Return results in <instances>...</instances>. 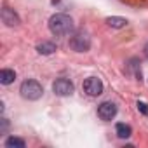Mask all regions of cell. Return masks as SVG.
<instances>
[{"mask_svg": "<svg viewBox=\"0 0 148 148\" xmlns=\"http://www.w3.org/2000/svg\"><path fill=\"white\" fill-rule=\"evenodd\" d=\"M37 51H38L40 54H44V56H49V54L56 52L58 47H56V44H52V42H40V44L37 45Z\"/></svg>", "mask_w": 148, "mask_h": 148, "instance_id": "30bf717a", "label": "cell"}, {"mask_svg": "<svg viewBox=\"0 0 148 148\" xmlns=\"http://www.w3.org/2000/svg\"><path fill=\"white\" fill-rule=\"evenodd\" d=\"M117 115V106L110 101H105L98 106V117L101 120H112L113 117Z\"/></svg>", "mask_w": 148, "mask_h": 148, "instance_id": "8992f818", "label": "cell"}, {"mask_svg": "<svg viewBox=\"0 0 148 148\" xmlns=\"http://www.w3.org/2000/svg\"><path fill=\"white\" fill-rule=\"evenodd\" d=\"M127 73H132V75H134V79L136 80H143L141 79V68H139V61L136 59V58H132L129 63H127Z\"/></svg>", "mask_w": 148, "mask_h": 148, "instance_id": "ba28073f", "label": "cell"}, {"mask_svg": "<svg viewBox=\"0 0 148 148\" xmlns=\"http://www.w3.org/2000/svg\"><path fill=\"white\" fill-rule=\"evenodd\" d=\"M16 80V71L14 70H9V68H4L2 71H0V82H2L4 86H9Z\"/></svg>", "mask_w": 148, "mask_h": 148, "instance_id": "9c48e42d", "label": "cell"}, {"mask_svg": "<svg viewBox=\"0 0 148 148\" xmlns=\"http://www.w3.org/2000/svg\"><path fill=\"white\" fill-rule=\"evenodd\" d=\"M49 30L56 37H64L73 32V19L66 14H54L49 19Z\"/></svg>", "mask_w": 148, "mask_h": 148, "instance_id": "6da1fadb", "label": "cell"}, {"mask_svg": "<svg viewBox=\"0 0 148 148\" xmlns=\"http://www.w3.org/2000/svg\"><path fill=\"white\" fill-rule=\"evenodd\" d=\"M2 21L5 23V26H18L19 25V16L11 9V7H4L2 9Z\"/></svg>", "mask_w": 148, "mask_h": 148, "instance_id": "52a82bcc", "label": "cell"}, {"mask_svg": "<svg viewBox=\"0 0 148 148\" xmlns=\"http://www.w3.org/2000/svg\"><path fill=\"white\" fill-rule=\"evenodd\" d=\"M70 47L75 52H86L91 49V38L87 33H75L70 38Z\"/></svg>", "mask_w": 148, "mask_h": 148, "instance_id": "3957f363", "label": "cell"}, {"mask_svg": "<svg viewBox=\"0 0 148 148\" xmlns=\"http://www.w3.org/2000/svg\"><path fill=\"white\" fill-rule=\"evenodd\" d=\"M5 146H7V148H25V141H23L21 138L11 136V138L5 139Z\"/></svg>", "mask_w": 148, "mask_h": 148, "instance_id": "4fadbf2b", "label": "cell"}, {"mask_svg": "<svg viewBox=\"0 0 148 148\" xmlns=\"http://www.w3.org/2000/svg\"><path fill=\"white\" fill-rule=\"evenodd\" d=\"M19 92L25 99H30V101H35L38 99L42 94H44V89L42 86L37 82V80H25L19 87Z\"/></svg>", "mask_w": 148, "mask_h": 148, "instance_id": "7a4b0ae2", "label": "cell"}, {"mask_svg": "<svg viewBox=\"0 0 148 148\" xmlns=\"http://www.w3.org/2000/svg\"><path fill=\"white\" fill-rule=\"evenodd\" d=\"M143 51H145V56H146V58H148V44H146V45H145V49H143Z\"/></svg>", "mask_w": 148, "mask_h": 148, "instance_id": "9a60e30c", "label": "cell"}, {"mask_svg": "<svg viewBox=\"0 0 148 148\" xmlns=\"http://www.w3.org/2000/svg\"><path fill=\"white\" fill-rule=\"evenodd\" d=\"M52 91L54 94L58 96H70L73 92V84L68 80V79H58L54 84H52Z\"/></svg>", "mask_w": 148, "mask_h": 148, "instance_id": "5b68a950", "label": "cell"}, {"mask_svg": "<svg viewBox=\"0 0 148 148\" xmlns=\"http://www.w3.org/2000/svg\"><path fill=\"white\" fill-rule=\"evenodd\" d=\"M117 136L119 138H122V139H125V138H129L131 134H132V129L127 125V124H117Z\"/></svg>", "mask_w": 148, "mask_h": 148, "instance_id": "7c38bea8", "label": "cell"}, {"mask_svg": "<svg viewBox=\"0 0 148 148\" xmlns=\"http://www.w3.org/2000/svg\"><path fill=\"white\" fill-rule=\"evenodd\" d=\"M82 89L86 91V94L89 96H99L103 92V82L98 79V77H89L84 80V86Z\"/></svg>", "mask_w": 148, "mask_h": 148, "instance_id": "277c9868", "label": "cell"}, {"mask_svg": "<svg viewBox=\"0 0 148 148\" xmlns=\"http://www.w3.org/2000/svg\"><path fill=\"white\" fill-rule=\"evenodd\" d=\"M136 106H138V110L143 113V115H148V103H143V101H138L136 103Z\"/></svg>", "mask_w": 148, "mask_h": 148, "instance_id": "5bb4252c", "label": "cell"}, {"mask_svg": "<svg viewBox=\"0 0 148 148\" xmlns=\"http://www.w3.org/2000/svg\"><path fill=\"white\" fill-rule=\"evenodd\" d=\"M106 23H108L112 28H124V26H127V19H125V18H120V16L106 18Z\"/></svg>", "mask_w": 148, "mask_h": 148, "instance_id": "8fae6325", "label": "cell"}]
</instances>
